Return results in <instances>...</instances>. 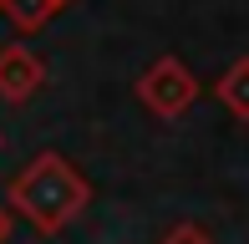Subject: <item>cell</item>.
<instances>
[{
  "label": "cell",
  "instance_id": "6da1fadb",
  "mask_svg": "<svg viewBox=\"0 0 249 244\" xmlns=\"http://www.w3.org/2000/svg\"><path fill=\"white\" fill-rule=\"evenodd\" d=\"M5 204L41 234H61L87 204H92V183L61 158V153H36L26 168L10 178Z\"/></svg>",
  "mask_w": 249,
  "mask_h": 244
},
{
  "label": "cell",
  "instance_id": "7a4b0ae2",
  "mask_svg": "<svg viewBox=\"0 0 249 244\" xmlns=\"http://www.w3.org/2000/svg\"><path fill=\"white\" fill-rule=\"evenodd\" d=\"M138 97H142V107L158 112V117H183L188 102L198 97V82H194V71H188L178 56H163V61H153L148 71H142Z\"/></svg>",
  "mask_w": 249,
  "mask_h": 244
},
{
  "label": "cell",
  "instance_id": "3957f363",
  "mask_svg": "<svg viewBox=\"0 0 249 244\" xmlns=\"http://www.w3.org/2000/svg\"><path fill=\"white\" fill-rule=\"evenodd\" d=\"M46 82V66L31 56L26 46H5L0 51V97L5 102H31Z\"/></svg>",
  "mask_w": 249,
  "mask_h": 244
},
{
  "label": "cell",
  "instance_id": "277c9868",
  "mask_svg": "<svg viewBox=\"0 0 249 244\" xmlns=\"http://www.w3.org/2000/svg\"><path fill=\"white\" fill-rule=\"evenodd\" d=\"M219 102L229 107L239 122H249V56H244V61H234L229 71L219 76Z\"/></svg>",
  "mask_w": 249,
  "mask_h": 244
},
{
  "label": "cell",
  "instance_id": "5b68a950",
  "mask_svg": "<svg viewBox=\"0 0 249 244\" xmlns=\"http://www.w3.org/2000/svg\"><path fill=\"white\" fill-rule=\"evenodd\" d=\"M0 10H5L20 31H41L61 5H56V0H0Z\"/></svg>",
  "mask_w": 249,
  "mask_h": 244
},
{
  "label": "cell",
  "instance_id": "8992f818",
  "mask_svg": "<svg viewBox=\"0 0 249 244\" xmlns=\"http://www.w3.org/2000/svg\"><path fill=\"white\" fill-rule=\"evenodd\" d=\"M158 244H213V239H209V229H198V224H173Z\"/></svg>",
  "mask_w": 249,
  "mask_h": 244
},
{
  "label": "cell",
  "instance_id": "52a82bcc",
  "mask_svg": "<svg viewBox=\"0 0 249 244\" xmlns=\"http://www.w3.org/2000/svg\"><path fill=\"white\" fill-rule=\"evenodd\" d=\"M5 234H10V214L0 209V244H5Z\"/></svg>",
  "mask_w": 249,
  "mask_h": 244
},
{
  "label": "cell",
  "instance_id": "ba28073f",
  "mask_svg": "<svg viewBox=\"0 0 249 244\" xmlns=\"http://www.w3.org/2000/svg\"><path fill=\"white\" fill-rule=\"evenodd\" d=\"M56 5H61V10H66V5H71V0H56Z\"/></svg>",
  "mask_w": 249,
  "mask_h": 244
}]
</instances>
